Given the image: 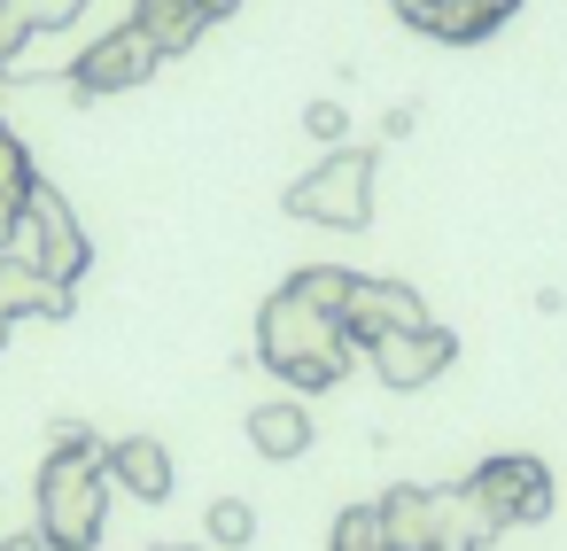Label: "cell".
<instances>
[{"label":"cell","mask_w":567,"mask_h":551,"mask_svg":"<svg viewBox=\"0 0 567 551\" xmlns=\"http://www.w3.org/2000/svg\"><path fill=\"white\" fill-rule=\"evenodd\" d=\"M0 551H48V536H40V528H9V536H0Z\"/></svg>","instance_id":"obj_21"},{"label":"cell","mask_w":567,"mask_h":551,"mask_svg":"<svg viewBox=\"0 0 567 551\" xmlns=\"http://www.w3.org/2000/svg\"><path fill=\"white\" fill-rule=\"evenodd\" d=\"M451 357H458V334L451 326H404V334H381V342H365V365L381 373V388H427L435 373H451Z\"/></svg>","instance_id":"obj_7"},{"label":"cell","mask_w":567,"mask_h":551,"mask_svg":"<svg viewBox=\"0 0 567 551\" xmlns=\"http://www.w3.org/2000/svg\"><path fill=\"white\" fill-rule=\"evenodd\" d=\"M156 63H164V48L148 40V24H141V17H125L117 32H102V40L79 55L71 86H79V94H125V86H141Z\"/></svg>","instance_id":"obj_6"},{"label":"cell","mask_w":567,"mask_h":551,"mask_svg":"<svg viewBox=\"0 0 567 551\" xmlns=\"http://www.w3.org/2000/svg\"><path fill=\"white\" fill-rule=\"evenodd\" d=\"M9 9H17V17H24L32 32H63V24H71L79 9H86V0H9Z\"/></svg>","instance_id":"obj_18"},{"label":"cell","mask_w":567,"mask_h":551,"mask_svg":"<svg viewBox=\"0 0 567 551\" xmlns=\"http://www.w3.org/2000/svg\"><path fill=\"white\" fill-rule=\"evenodd\" d=\"M102 520H110V474H102V458L48 450V466H40V536H48V551H94Z\"/></svg>","instance_id":"obj_2"},{"label":"cell","mask_w":567,"mask_h":551,"mask_svg":"<svg viewBox=\"0 0 567 551\" xmlns=\"http://www.w3.org/2000/svg\"><path fill=\"white\" fill-rule=\"evenodd\" d=\"M9 249L32 257V264L55 272V280H79V272H86V226H79L71 202H63L55 187H40V179H32V195H24V218H17Z\"/></svg>","instance_id":"obj_4"},{"label":"cell","mask_w":567,"mask_h":551,"mask_svg":"<svg viewBox=\"0 0 567 551\" xmlns=\"http://www.w3.org/2000/svg\"><path fill=\"white\" fill-rule=\"evenodd\" d=\"M102 474H110V489H125V497H141V505H164V497H172V450H164L156 435H117V443L102 450Z\"/></svg>","instance_id":"obj_9"},{"label":"cell","mask_w":567,"mask_h":551,"mask_svg":"<svg viewBox=\"0 0 567 551\" xmlns=\"http://www.w3.org/2000/svg\"><path fill=\"white\" fill-rule=\"evenodd\" d=\"M404 326H427V303L404 288V280H358L350 288V311H342V334L365 350L381 334H404Z\"/></svg>","instance_id":"obj_8"},{"label":"cell","mask_w":567,"mask_h":551,"mask_svg":"<svg viewBox=\"0 0 567 551\" xmlns=\"http://www.w3.org/2000/svg\"><path fill=\"white\" fill-rule=\"evenodd\" d=\"M249 443H257V458H303L319 443V419H311V404L272 396V404L249 412Z\"/></svg>","instance_id":"obj_11"},{"label":"cell","mask_w":567,"mask_h":551,"mask_svg":"<svg viewBox=\"0 0 567 551\" xmlns=\"http://www.w3.org/2000/svg\"><path fill=\"white\" fill-rule=\"evenodd\" d=\"M350 288H358V272H342V264H303V272L288 280V295H303V303L327 311V319L350 311Z\"/></svg>","instance_id":"obj_15"},{"label":"cell","mask_w":567,"mask_h":551,"mask_svg":"<svg viewBox=\"0 0 567 551\" xmlns=\"http://www.w3.org/2000/svg\"><path fill=\"white\" fill-rule=\"evenodd\" d=\"M327 551H389V536H381V505H342L334 528H327Z\"/></svg>","instance_id":"obj_17"},{"label":"cell","mask_w":567,"mask_h":551,"mask_svg":"<svg viewBox=\"0 0 567 551\" xmlns=\"http://www.w3.org/2000/svg\"><path fill=\"white\" fill-rule=\"evenodd\" d=\"M474 497L497 512V528H528V520L551 512V474H544V458L505 450V458H482L474 466Z\"/></svg>","instance_id":"obj_5"},{"label":"cell","mask_w":567,"mask_h":551,"mask_svg":"<svg viewBox=\"0 0 567 551\" xmlns=\"http://www.w3.org/2000/svg\"><path fill=\"white\" fill-rule=\"evenodd\" d=\"M257 357H265L280 381H296V388H334V381L350 373L358 342L342 334V319H327V311H311L303 295L280 288V295L257 311Z\"/></svg>","instance_id":"obj_1"},{"label":"cell","mask_w":567,"mask_h":551,"mask_svg":"<svg viewBox=\"0 0 567 551\" xmlns=\"http://www.w3.org/2000/svg\"><path fill=\"white\" fill-rule=\"evenodd\" d=\"M0 311L9 319H71V280L40 272L17 249H0Z\"/></svg>","instance_id":"obj_10"},{"label":"cell","mask_w":567,"mask_h":551,"mask_svg":"<svg viewBox=\"0 0 567 551\" xmlns=\"http://www.w3.org/2000/svg\"><path fill=\"white\" fill-rule=\"evenodd\" d=\"M48 450H79V458H102V443H94V427H86V419H55V427H48Z\"/></svg>","instance_id":"obj_20"},{"label":"cell","mask_w":567,"mask_h":551,"mask_svg":"<svg viewBox=\"0 0 567 551\" xmlns=\"http://www.w3.org/2000/svg\"><path fill=\"white\" fill-rule=\"evenodd\" d=\"M513 9H520V0H474V17H482V24H489V32H497V24H505V17H513Z\"/></svg>","instance_id":"obj_22"},{"label":"cell","mask_w":567,"mask_h":551,"mask_svg":"<svg viewBox=\"0 0 567 551\" xmlns=\"http://www.w3.org/2000/svg\"><path fill=\"white\" fill-rule=\"evenodd\" d=\"M133 17L148 24V40H156L164 55H187V48L203 40V24H210V17L195 9V0H141V9H133Z\"/></svg>","instance_id":"obj_14"},{"label":"cell","mask_w":567,"mask_h":551,"mask_svg":"<svg viewBox=\"0 0 567 551\" xmlns=\"http://www.w3.org/2000/svg\"><path fill=\"white\" fill-rule=\"evenodd\" d=\"M156 551H210V543H156Z\"/></svg>","instance_id":"obj_24"},{"label":"cell","mask_w":567,"mask_h":551,"mask_svg":"<svg viewBox=\"0 0 567 551\" xmlns=\"http://www.w3.org/2000/svg\"><path fill=\"white\" fill-rule=\"evenodd\" d=\"M381 536H389V551H435V489H420V481L381 489Z\"/></svg>","instance_id":"obj_13"},{"label":"cell","mask_w":567,"mask_h":551,"mask_svg":"<svg viewBox=\"0 0 567 551\" xmlns=\"http://www.w3.org/2000/svg\"><path fill=\"white\" fill-rule=\"evenodd\" d=\"M203 536H210V551H241V543H257V505H249V497H218V505L203 512Z\"/></svg>","instance_id":"obj_16"},{"label":"cell","mask_w":567,"mask_h":551,"mask_svg":"<svg viewBox=\"0 0 567 551\" xmlns=\"http://www.w3.org/2000/svg\"><path fill=\"white\" fill-rule=\"evenodd\" d=\"M195 9H203V17H226V9H241V0H195Z\"/></svg>","instance_id":"obj_23"},{"label":"cell","mask_w":567,"mask_h":551,"mask_svg":"<svg viewBox=\"0 0 567 551\" xmlns=\"http://www.w3.org/2000/svg\"><path fill=\"white\" fill-rule=\"evenodd\" d=\"M373 156L365 148H334V156H319V171H303L296 187H288V210L296 218H311V226H373Z\"/></svg>","instance_id":"obj_3"},{"label":"cell","mask_w":567,"mask_h":551,"mask_svg":"<svg viewBox=\"0 0 567 551\" xmlns=\"http://www.w3.org/2000/svg\"><path fill=\"white\" fill-rule=\"evenodd\" d=\"M303 133H311V141H327V148H334V141H342V133H350V117H342V102H311V110H303Z\"/></svg>","instance_id":"obj_19"},{"label":"cell","mask_w":567,"mask_h":551,"mask_svg":"<svg viewBox=\"0 0 567 551\" xmlns=\"http://www.w3.org/2000/svg\"><path fill=\"white\" fill-rule=\"evenodd\" d=\"M9 326H17V319H9V311H0V350H9Z\"/></svg>","instance_id":"obj_25"},{"label":"cell","mask_w":567,"mask_h":551,"mask_svg":"<svg viewBox=\"0 0 567 551\" xmlns=\"http://www.w3.org/2000/svg\"><path fill=\"white\" fill-rule=\"evenodd\" d=\"M489 536H505V528H497V512L474 497V481L435 489V551H482Z\"/></svg>","instance_id":"obj_12"}]
</instances>
